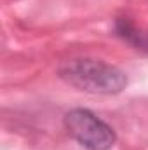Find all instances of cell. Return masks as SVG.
I'll return each mask as SVG.
<instances>
[{
	"label": "cell",
	"instance_id": "1",
	"mask_svg": "<svg viewBox=\"0 0 148 150\" xmlns=\"http://www.w3.org/2000/svg\"><path fill=\"white\" fill-rule=\"evenodd\" d=\"M58 74L72 87L89 94H118L127 86V75L101 59H70L59 67Z\"/></svg>",
	"mask_w": 148,
	"mask_h": 150
},
{
	"label": "cell",
	"instance_id": "2",
	"mask_svg": "<svg viewBox=\"0 0 148 150\" xmlns=\"http://www.w3.org/2000/svg\"><path fill=\"white\" fill-rule=\"evenodd\" d=\"M65 129L85 150H111L117 134L110 124L87 108H72L63 117Z\"/></svg>",
	"mask_w": 148,
	"mask_h": 150
},
{
	"label": "cell",
	"instance_id": "3",
	"mask_svg": "<svg viewBox=\"0 0 148 150\" xmlns=\"http://www.w3.org/2000/svg\"><path fill=\"white\" fill-rule=\"evenodd\" d=\"M115 35L132 49L148 54V30L138 26L131 18H117L113 25Z\"/></svg>",
	"mask_w": 148,
	"mask_h": 150
}]
</instances>
